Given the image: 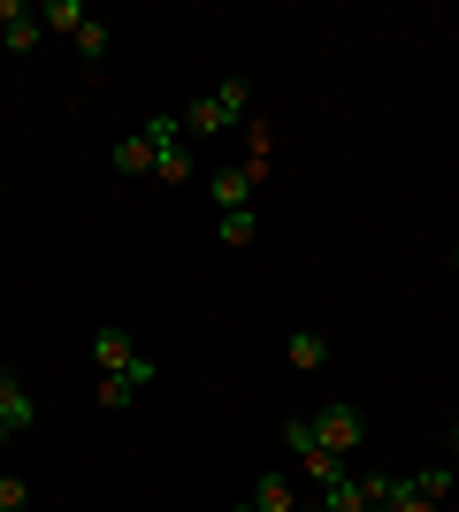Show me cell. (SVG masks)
<instances>
[{
  "label": "cell",
  "instance_id": "obj_1",
  "mask_svg": "<svg viewBox=\"0 0 459 512\" xmlns=\"http://www.w3.org/2000/svg\"><path fill=\"white\" fill-rule=\"evenodd\" d=\"M314 436H322V451H360V436H368V421H360V406H345V398H329V406H314Z\"/></svg>",
  "mask_w": 459,
  "mask_h": 512
},
{
  "label": "cell",
  "instance_id": "obj_2",
  "mask_svg": "<svg viewBox=\"0 0 459 512\" xmlns=\"http://www.w3.org/2000/svg\"><path fill=\"white\" fill-rule=\"evenodd\" d=\"M146 383H153V360L138 352V367H123V375H100V390H92V398H100L108 413H123V406H138V390H146Z\"/></svg>",
  "mask_w": 459,
  "mask_h": 512
},
{
  "label": "cell",
  "instance_id": "obj_3",
  "mask_svg": "<svg viewBox=\"0 0 459 512\" xmlns=\"http://www.w3.org/2000/svg\"><path fill=\"white\" fill-rule=\"evenodd\" d=\"M92 367H100V375H123V367H138L131 329H92Z\"/></svg>",
  "mask_w": 459,
  "mask_h": 512
},
{
  "label": "cell",
  "instance_id": "obj_4",
  "mask_svg": "<svg viewBox=\"0 0 459 512\" xmlns=\"http://www.w3.org/2000/svg\"><path fill=\"white\" fill-rule=\"evenodd\" d=\"M39 8H23V0H0V39L16 46V54H31V46H39Z\"/></svg>",
  "mask_w": 459,
  "mask_h": 512
},
{
  "label": "cell",
  "instance_id": "obj_5",
  "mask_svg": "<svg viewBox=\"0 0 459 512\" xmlns=\"http://www.w3.org/2000/svg\"><path fill=\"white\" fill-rule=\"evenodd\" d=\"M31 421H39V406H31V390L0 367V428H16V436H31Z\"/></svg>",
  "mask_w": 459,
  "mask_h": 512
},
{
  "label": "cell",
  "instance_id": "obj_6",
  "mask_svg": "<svg viewBox=\"0 0 459 512\" xmlns=\"http://www.w3.org/2000/svg\"><path fill=\"white\" fill-rule=\"evenodd\" d=\"M176 123L192 130V138H222V130L238 123V115H230V107H222L215 92H207V100H192V107H184V115H176Z\"/></svg>",
  "mask_w": 459,
  "mask_h": 512
},
{
  "label": "cell",
  "instance_id": "obj_7",
  "mask_svg": "<svg viewBox=\"0 0 459 512\" xmlns=\"http://www.w3.org/2000/svg\"><path fill=\"white\" fill-rule=\"evenodd\" d=\"M322 512H375L368 505V490H360V474H337V482H322Z\"/></svg>",
  "mask_w": 459,
  "mask_h": 512
},
{
  "label": "cell",
  "instance_id": "obj_8",
  "mask_svg": "<svg viewBox=\"0 0 459 512\" xmlns=\"http://www.w3.org/2000/svg\"><path fill=\"white\" fill-rule=\"evenodd\" d=\"M207 192H215L222 214H230V207H253V176H245V169H215V176H207Z\"/></svg>",
  "mask_w": 459,
  "mask_h": 512
},
{
  "label": "cell",
  "instance_id": "obj_9",
  "mask_svg": "<svg viewBox=\"0 0 459 512\" xmlns=\"http://www.w3.org/2000/svg\"><path fill=\"white\" fill-rule=\"evenodd\" d=\"M108 161H115V176H153V146H146V130H131L123 146H108Z\"/></svg>",
  "mask_w": 459,
  "mask_h": 512
},
{
  "label": "cell",
  "instance_id": "obj_10",
  "mask_svg": "<svg viewBox=\"0 0 459 512\" xmlns=\"http://www.w3.org/2000/svg\"><path fill=\"white\" fill-rule=\"evenodd\" d=\"M192 146H153V176H161V184H192Z\"/></svg>",
  "mask_w": 459,
  "mask_h": 512
},
{
  "label": "cell",
  "instance_id": "obj_11",
  "mask_svg": "<svg viewBox=\"0 0 459 512\" xmlns=\"http://www.w3.org/2000/svg\"><path fill=\"white\" fill-rule=\"evenodd\" d=\"M322 360H329V337H322V329H291V367H299V375H314Z\"/></svg>",
  "mask_w": 459,
  "mask_h": 512
},
{
  "label": "cell",
  "instance_id": "obj_12",
  "mask_svg": "<svg viewBox=\"0 0 459 512\" xmlns=\"http://www.w3.org/2000/svg\"><path fill=\"white\" fill-rule=\"evenodd\" d=\"M253 512H299V497H291L284 474H261V482H253Z\"/></svg>",
  "mask_w": 459,
  "mask_h": 512
},
{
  "label": "cell",
  "instance_id": "obj_13",
  "mask_svg": "<svg viewBox=\"0 0 459 512\" xmlns=\"http://www.w3.org/2000/svg\"><path fill=\"white\" fill-rule=\"evenodd\" d=\"M39 23H46V31H69V39H77V31H85V0H46V8H39Z\"/></svg>",
  "mask_w": 459,
  "mask_h": 512
},
{
  "label": "cell",
  "instance_id": "obj_14",
  "mask_svg": "<svg viewBox=\"0 0 459 512\" xmlns=\"http://www.w3.org/2000/svg\"><path fill=\"white\" fill-rule=\"evenodd\" d=\"M253 230H261V214H253V207H230V214L215 222V237H222V245H253Z\"/></svg>",
  "mask_w": 459,
  "mask_h": 512
},
{
  "label": "cell",
  "instance_id": "obj_15",
  "mask_svg": "<svg viewBox=\"0 0 459 512\" xmlns=\"http://www.w3.org/2000/svg\"><path fill=\"white\" fill-rule=\"evenodd\" d=\"M406 490L429 497V505H444V497H452V467H421V474H406Z\"/></svg>",
  "mask_w": 459,
  "mask_h": 512
},
{
  "label": "cell",
  "instance_id": "obj_16",
  "mask_svg": "<svg viewBox=\"0 0 459 512\" xmlns=\"http://www.w3.org/2000/svg\"><path fill=\"white\" fill-rule=\"evenodd\" d=\"M284 444L299 451V459H306V451H322V436H314V413H291V421H284Z\"/></svg>",
  "mask_w": 459,
  "mask_h": 512
},
{
  "label": "cell",
  "instance_id": "obj_17",
  "mask_svg": "<svg viewBox=\"0 0 459 512\" xmlns=\"http://www.w3.org/2000/svg\"><path fill=\"white\" fill-rule=\"evenodd\" d=\"M77 54H85V62H108V23H85V31H77Z\"/></svg>",
  "mask_w": 459,
  "mask_h": 512
},
{
  "label": "cell",
  "instance_id": "obj_18",
  "mask_svg": "<svg viewBox=\"0 0 459 512\" xmlns=\"http://www.w3.org/2000/svg\"><path fill=\"white\" fill-rule=\"evenodd\" d=\"M31 505V482H23V474H0V512H23Z\"/></svg>",
  "mask_w": 459,
  "mask_h": 512
},
{
  "label": "cell",
  "instance_id": "obj_19",
  "mask_svg": "<svg viewBox=\"0 0 459 512\" xmlns=\"http://www.w3.org/2000/svg\"><path fill=\"white\" fill-rule=\"evenodd\" d=\"M360 490H368V505H391L398 482H391V474H360Z\"/></svg>",
  "mask_w": 459,
  "mask_h": 512
},
{
  "label": "cell",
  "instance_id": "obj_20",
  "mask_svg": "<svg viewBox=\"0 0 459 512\" xmlns=\"http://www.w3.org/2000/svg\"><path fill=\"white\" fill-rule=\"evenodd\" d=\"M391 512H437V505H429V497H414V490H406V482H398V497H391Z\"/></svg>",
  "mask_w": 459,
  "mask_h": 512
},
{
  "label": "cell",
  "instance_id": "obj_21",
  "mask_svg": "<svg viewBox=\"0 0 459 512\" xmlns=\"http://www.w3.org/2000/svg\"><path fill=\"white\" fill-rule=\"evenodd\" d=\"M8 444H16V428H0V451H8Z\"/></svg>",
  "mask_w": 459,
  "mask_h": 512
},
{
  "label": "cell",
  "instance_id": "obj_22",
  "mask_svg": "<svg viewBox=\"0 0 459 512\" xmlns=\"http://www.w3.org/2000/svg\"><path fill=\"white\" fill-rule=\"evenodd\" d=\"M230 512H253V497H245V505H230Z\"/></svg>",
  "mask_w": 459,
  "mask_h": 512
},
{
  "label": "cell",
  "instance_id": "obj_23",
  "mask_svg": "<svg viewBox=\"0 0 459 512\" xmlns=\"http://www.w3.org/2000/svg\"><path fill=\"white\" fill-rule=\"evenodd\" d=\"M452 451H459V421H452Z\"/></svg>",
  "mask_w": 459,
  "mask_h": 512
},
{
  "label": "cell",
  "instance_id": "obj_24",
  "mask_svg": "<svg viewBox=\"0 0 459 512\" xmlns=\"http://www.w3.org/2000/svg\"><path fill=\"white\" fill-rule=\"evenodd\" d=\"M299 512H322V505H299Z\"/></svg>",
  "mask_w": 459,
  "mask_h": 512
},
{
  "label": "cell",
  "instance_id": "obj_25",
  "mask_svg": "<svg viewBox=\"0 0 459 512\" xmlns=\"http://www.w3.org/2000/svg\"><path fill=\"white\" fill-rule=\"evenodd\" d=\"M375 512H391V505H375Z\"/></svg>",
  "mask_w": 459,
  "mask_h": 512
},
{
  "label": "cell",
  "instance_id": "obj_26",
  "mask_svg": "<svg viewBox=\"0 0 459 512\" xmlns=\"http://www.w3.org/2000/svg\"><path fill=\"white\" fill-rule=\"evenodd\" d=\"M452 260H459V245H452Z\"/></svg>",
  "mask_w": 459,
  "mask_h": 512
}]
</instances>
